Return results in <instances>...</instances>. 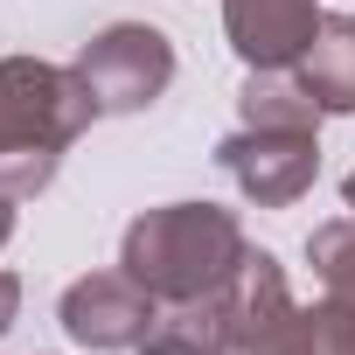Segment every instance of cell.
<instances>
[{
    "label": "cell",
    "mask_w": 355,
    "mask_h": 355,
    "mask_svg": "<svg viewBox=\"0 0 355 355\" xmlns=\"http://www.w3.org/2000/svg\"><path fill=\"white\" fill-rule=\"evenodd\" d=\"M91 119L105 112L70 63L0 56V196H42Z\"/></svg>",
    "instance_id": "obj_1"
},
{
    "label": "cell",
    "mask_w": 355,
    "mask_h": 355,
    "mask_svg": "<svg viewBox=\"0 0 355 355\" xmlns=\"http://www.w3.org/2000/svg\"><path fill=\"white\" fill-rule=\"evenodd\" d=\"M153 313H160V300H153L132 272H84V279L63 286V306H56L63 334H70L77 348H98V355L139 348L146 327H153Z\"/></svg>",
    "instance_id": "obj_6"
},
{
    "label": "cell",
    "mask_w": 355,
    "mask_h": 355,
    "mask_svg": "<svg viewBox=\"0 0 355 355\" xmlns=\"http://www.w3.org/2000/svg\"><path fill=\"white\" fill-rule=\"evenodd\" d=\"M139 355H237V306H230V293L160 300Z\"/></svg>",
    "instance_id": "obj_8"
},
{
    "label": "cell",
    "mask_w": 355,
    "mask_h": 355,
    "mask_svg": "<svg viewBox=\"0 0 355 355\" xmlns=\"http://www.w3.org/2000/svg\"><path fill=\"white\" fill-rule=\"evenodd\" d=\"M237 306V355H320V306H300L286 286V265L272 251H251L230 279Z\"/></svg>",
    "instance_id": "obj_5"
},
{
    "label": "cell",
    "mask_w": 355,
    "mask_h": 355,
    "mask_svg": "<svg viewBox=\"0 0 355 355\" xmlns=\"http://www.w3.org/2000/svg\"><path fill=\"white\" fill-rule=\"evenodd\" d=\"M8 237H15V196H0V251H8Z\"/></svg>",
    "instance_id": "obj_14"
},
{
    "label": "cell",
    "mask_w": 355,
    "mask_h": 355,
    "mask_svg": "<svg viewBox=\"0 0 355 355\" xmlns=\"http://www.w3.org/2000/svg\"><path fill=\"white\" fill-rule=\"evenodd\" d=\"M15 313H21V279H15V272H0V334L15 327Z\"/></svg>",
    "instance_id": "obj_13"
},
{
    "label": "cell",
    "mask_w": 355,
    "mask_h": 355,
    "mask_svg": "<svg viewBox=\"0 0 355 355\" xmlns=\"http://www.w3.org/2000/svg\"><path fill=\"white\" fill-rule=\"evenodd\" d=\"M237 119L244 125H320V105L300 91V77L286 84V70H251L237 91Z\"/></svg>",
    "instance_id": "obj_10"
},
{
    "label": "cell",
    "mask_w": 355,
    "mask_h": 355,
    "mask_svg": "<svg viewBox=\"0 0 355 355\" xmlns=\"http://www.w3.org/2000/svg\"><path fill=\"white\" fill-rule=\"evenodd\" d=\"M320 355H355V313L320 300Z\"/></svg>",
    "instance_id": "obj_12"
},
{
    "label": "cell",
    "mask_w": 355,
    "mask_h": 355,
    "mask_svg": "<svg viewBox=\"0 0 355 355\" xmlns=\"http://www.w3.org/2000/svg\"><path fill=\"white\" fill-rule=\"evenodd\" d=\"M223 35L244 70H300L320 35L313 0H223Z\"/></svg>",
    "instance_id": "obj_7"
},
{
    "label": "cell",
    "mask_w": 355,
    "mask_h": 355,
    "mask_svg": "<svg viewBox=\"0 0 355 355\" xmlns=\"http://www.w3.org/2000/svg\"><path fill=\"white\" fill-rule=\"evenodd\" d=\"M300 91L320 105V119L355 112V15H320V35L300 56Z\"/></svg>",
    "instance_id": "obj_9"
},
{
    "label": "cell",
    "mask_w": 355,
    "mask_h": 355,
    "mask_svg": "<svg viewBox=\"0 0 355 355\" xmlns=\"http://www.w3.org/2000/svg\"><path fill=\"white\" fill-rule=\"evenodd\" d=\"M70 70L84 77V91L98 98V112H112V119L119 112H146L174 84V42L153 21H112V28H98L77 49Z\"/></svg>",
    "instance_id": "obj_3"
},
{
    "label": "cell",
    "mask_w": 355,
    "mask_h": 355,
    "mask_svg": "<svg viewBox=\"0 0 355 355\" xmlns=\"http://www.w3.org/2000/svg\"><path fill=\"white\" fill-rule=\"evenodd\" d=\"M251 244L244 223L216 202H160L139 209L119 237V272H132L153 300H202V293H230V279L244 272Z\"/></svg>",
    "instance_id": "obj_2"
},
{
    "label": "cell",
    "mask_w": 355,
    "mask_h": 355,
    "mask_svg": "<svg viewBox=\"0 0 355 355\" xmlns=\"http://www.w3.org/2000/svg\"><path fill=\"white\" fill-rule=\"evenodd\" d=\"M306 258H313V279L327 293V306H348L355 313V216H334L306 237Z\"/></svg>",
    "instance_id": "obj_11"
},
{
    "label": "cell",
    "mask_w": 355,
    "mask_h": 355,
    "mask_svg": "<svg viewBox=\"0 0 355 355\" xmlns=\"http://www.w3.org/2000/svg\"><path fill=\"white\" fill-rule=\"evenodd\" d=\"M341 202H348V216H355V174H348V182H341Z\"/></svg>",
    "instance_id": "obj_15"
},
{
    "label": "cell",
    "mask_w": 355,
    "mask_h": 355,
    "mask_svg": "<svg viewBox=\"0 0 355 355\" xmlns=\"http://www.w3.org/2000/svg\"><path fill=\"white\" fill-rule=\"evenodd\" d=\"M216 167L258 209H293L320 174V125H244L216 146Z\"/></svg>",
    "instance_id": "obj_4"
}]
</instances>
